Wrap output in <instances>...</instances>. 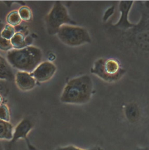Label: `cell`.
I'll list each match as a JSON object with an SVG mask.
<instances>
[{"mask_svg": "<svg viewBox=\"0 0 149 150\" xmlns=\"http://www.w3.org/2000/svg\"><path fill=\"white\" fill-rule=\"evenodd\" d=\"M13 48L11 40H7L2 38H0V49L1 50L8 52L12 50Z\"/></svg>", "mask_w": 149, "mask_h": 150, "instance_id": "cell-18", "label": "cell"}, {"mask_svg": "<svg viewBox=\"0 0 149 150\" xmlns=\"http://www.w3.org/2000/svg\"><path fill=\"white\" fill-rule=\"evenodd\" d=\"M114 11V6H111L110 7L109 9H108L107 11H106L104 16V20L106 21L107 20L113 13Z\"/></svg>", "mask_w": 149, "mask_h": 150, "instance_id": "cell-20", "label": "cell"}, {"mask_svg": "<svg viewBox=\"0 0 149 150\" xmlns=\"http://www.w3.org/2000/svg\"><path fill=\"white\" fill-rule=\"evenodd\" d=\"M15 33L16 32L14 27L8 24L5 25L2 30L1 32V38L7 40H11Z\"/></svg>", "mask_w": 149, "mask_h": 150, "instance_id": "cell-16", "label": "cell"}, {"mask_svg": "<svg viewBox=\"0 0 149 150\" xmlns=\"http://www.w3.org/2000/svg\"><path fill=\"white\" fill-rule=\"evenodd\" d=\"M43 53L39 47L30 46L22 49H12L6 54V60L14 69L32 73L41 63Z\"/></svg>", "mask_w": 149, "mask_h": 150, "instance_id": "cell-2", "label": "cell"}, {"mask_svg": "<svg viewBox=\"0 0 149 150\" xmlns=\"http://www.w3.org/2000/svg\"><path fill=\"white\" fill-rule=\"evenodd\" d=\"M56 71L57 67L54 64L50 62H44L41 63L31 74L36 81L44 82L51 79Z\"/></svg>", "mask_w": 149, "mask_h": 150, "instance_id": "cell-7", "label": "cell"}, {"mask_svg": "<svg viewBox=\"0 0 149 150\" xmlns=\"http://www.w3.org/2000/svg\"><path fill=\"white\" fill-rule=\"evenodd\" d=\"M126 70L115 59H99L95 62L91 69V73L107 82H114L125 73Z\"/></svg>", "mask_w": 149, "mask_h": 150, "instance_id": "cell-3", "label": "cell"}, {"mask_svg": "<svg viewBox=\"0 0 149 150\" xmlns=\"http://www.w3.org/2000/svg\"></svg>", "mask_w": 149, "mask_h": 150, "instance_id": "cell-22", "label": "cell"}, {"mask_svg": "<svg viewBox=\"0 0 149 150\" xmlns=\"http://www.w3.org/2000/svg\"><path fill=\"white\" fill-rule=\"evenodd\" d=\"M0 119L1 120L10 122V111L6 104H1L0 106Z\"/></svg>", "mask_w": 149, "mask_h": 150, "instance_id": "cell-17", "label": "cell"}, {"mask_svg": "<svg viewBox=\"0 0 149 150\" xmlns=\"http://www.w3.org/2000/svg\"><path fill=\"white\" fill-rule=\"evenodd\" d=\"M22 21V20L20 18L19 12L17 10L12 11L9 12L6 18L7 23L13 27L19 25L21 23Z\"/></svg>", "mask_w": 149, "mask_h": 150, "instance_id": "cell-14", "label": "cell"}, {"mask_svg": "<svg viewBox=\"0 0 149 150\" xmlns=\"http://www.w3.org/2000/svg\"><path fill=\"white\" fill-rule=\"evenodd\" d=\"M55 150H103V149L100 147H95L90 149H82L74 145H68L67 146L58 147Z\"/></svg>", "mask_w": 149, "mask_h": 150, "instance_id": "cell-19", "label": "cell"}, {"mask_svg": "<svg viewBox=\"0 0 149 150\" xmlns=\"http://www.w3.org/2000/svg\"><path fill=\"white\" fill-rule=\"evenodd\" d=\"M137 150H149V148H138Z\"/></svg>", "mask_w": 149, "mask_h": 150, "instance_id": "cell-21", "label": "cell"}, {"mask_svg": "<svg viewBox=\"0 0 149 150\" xmlns=\"http://www.w3.org/2000/svg\"><path fill=\"white\" fill-rule=\"evenodd\" d=\"M11 65L2 56H0V79L1 80H6L8 81H15V75H14Z\"/></svg>", "mask_w": 149, "mask_h": 150, "instance_id": "cell-10", "label": "cell"}, {"mask_svg": "<svg viewBox=\"0 0 149 150\" xmlns=\"http://www.w3.org/2000/svg\"><path fill=\"white\" fill-rule=\"evenodd\" d=\"M57 36L64 44L77 47L91 42L87 30L84 28L71 25H64L59 29Z\"/></svg>", "mask_w": 149, "mask_h": 150, "instance_id": "cell-5", "label": "cell"}, {"mask_svg": "<svg viewBox=\"0 0 149 150\" xmlns=\"http://www.w3.org/2000/svg\"><path fill=\"white\" fill-rule=\"evenodd\" d=\"M15 83L17 86L23 91L33 89L36 84V81L31 74L19 71L15 75Z\"/></svg>", "mask_w": 149, "mask_h": 150, "instance_id": "cell-9", "label": "cell"}, {"mask_svg": "<svg viewBox=\"0 0 149 150\" xmlns=\"http://www.w3.org/2000/svg\"><path fill=\"white\" fill-rule=\"evenodd\" d=\"M93 83L91 77L83 75L70 80L60 97L61 102L67 104L83 105L91 99Z\"/></svg>", "mask_w": 149, "mask_h": 150, "instance_id": "cell-1", "label": "cell"}, {"mask_svg": "<svg viewBox=\"0 0 149 150\" xmlns=\"http://www.w3.org/2000/svg\"><path fill=\"white\" fill-rule=\"evenodd\" d=\"M19 15L22 21L29 22L32 19V12L30 8L26 6H22L18 10Z\"/></svg>", "mask_w": 149, "mask_h": 150, "instance_id": "cell-15", "label": "cell"}, {"mask_svg": "<svg viewBox=\"0 0 149 150\" xmlns=\"http://www.w3.org/2000/svg\"><path fill=\"white\" fill-rule=\"evenodd\" d=\"M134 1H121L119 4V9L121 16L115 26L124 29H129L135 26V24L129 22L128 19L129 12L132 8Z\"/></svg>", "mask_w": 149, "mask_h": 150, "instance_id": "cell-8", "label": "cell"}, {"mask_svg": "<svg viewBox=\"0 0 149 150\" xmlns=\"http://www.w3.org/2000/svg\"><path fill=\"white\" fill-rule=\"evenodd\" d=\"M34 125L32 122L27 119L25 118L22 120L15 127L14 129L13 137L12 140L9 142L6 150H11L12 146L19 140H25L29 150H40L35 147L28 139V134L33 128Z\"/></svg>", "mask_w": 149, "mask_h": 150, "instance_id": "cell-6", "label": "cell"}, {"mask_svg": "<svg viewBox=\"0 0 149 150\" xmlns=\"http://www.w3.org/2000/svg\"><path fill=\"white\" fill-rule=\"evenodd\" d=\"M13 49H22L30 46L32 41L30 38H26L25 35L21 32H16L11 40Z\"/></svg>", "mask_w": 149, "mask_h": 150, "instance_id": "cell-11", "label": "cell"}, {"mask_svg": "<svg viewBox=\"0 0 149 150\" xmlns=\"http://www.w3.org/2000/svg\"><path fill=\"white\" fill-rule=\"evenodd\" d=\"M125 115L128 120L131 123L136 122L141 115L139 107L135 103H130L125 108Z\"/></svg>", "mask_w": 149, "mask_h": 150, "instance_id": "cell-13", "label": "cell"}, {"mask_svg": "<svg viewBox=\"0 0 149 150\" xmlns=\"http://www.w3.org/2000/svg\"><path fill=\"white\" fill-rule=\"evenodd\" d=\"M46 23L47 31L50 35H57L60 28L64 25H76V22L70 18L67 8L60 1L54 2L46 16Z\"/></svg>", "mask_w": 149, "mask_h": 150, "instance_id": "cell-4", "label": "cell"}, {"mask_svg": "<svg viewBox=\"0 0 149 150\" xmlns=\"http://www.w3.org/2000/svg\"><path fill=\"white\" fill-rule=\"evenodd\" d=\"M14 128L9 122L0 120V139L1 140L11 142L14 134Z\"/></svg>", "mask_w": 149, "mask_h": 150, "instance_id": "cell-12", "label": "cell"}]
</instances>
